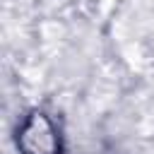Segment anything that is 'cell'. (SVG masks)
I'll return each mask as SVG.
<instances>
[{
  "label": "cell",
  "instance_id": "1",
  "mask_svg": "<svg viewBox=\"0 0 154 154\" xmlns=\"http://www.w3.org/2000/svg\"><path fill=\"white\" fill-rule=\"evenodd\" d=\"M17 147L22 154H60L63 140L55 120L43 111L24 116L17 130Z\"/></svg>",
  "mask_w": 154,
  "mask_h": 154
}]
</instances>
